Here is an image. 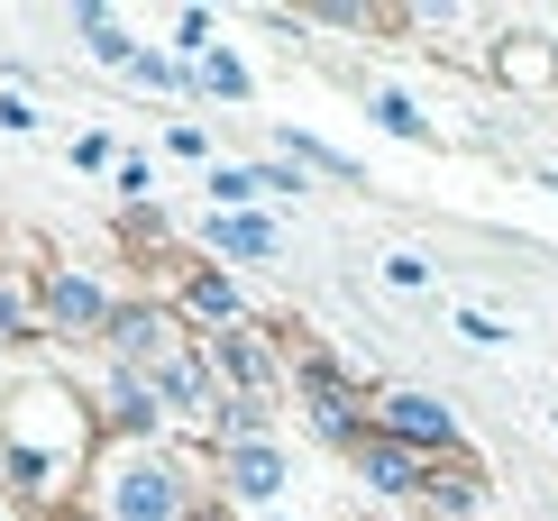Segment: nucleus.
<instances>
[{
  "label": "nucleus",
  "mask_w": 558,
  "mask_h": 521,
  "mask_svg": "<svg viewBox=\"0 0 558 521\" xmlns=\"http://www.w3.org/2000/svg\"><path fill=\"white\" fill-rule=\"evenodd\" d=\"M211 239H220L229 256H275V229H266V220H211Z\"/></svg>",
  "instance_id": "nucleus-6"
},
{
  "label": "nucleus",
  "mask_w": 558,
  "mask_h": 521,
  "mask_svg": "<svg viewBox=\"0 0 558 521\" xmlns=\"http://www.w3.org/2000/svg\"><path fill=\"white\" fill-rule=\"evenodd\" d=\"M376 120H385L393 137H430V129H422V110H412L403 92H376Z\"/></svg>",
  "instance_id": "nucleus-8"
},
{
  "label": "nucleus",
  "mask_w": 558,
  "mask_h": 521,
  "mask_svg": "<svg viewBox=\"0 0 558 521\" xmlns=\"http://www.w3.org/2000/svg\"><path fill=\"white\" fill-rule=\"evenodd\" d=\"M385 283H393V293H422L430 266H422V256H385Z\"/></svg>",
  "instance_id": "nucleus-9"
},
{
  "label": "nucleus",
  "mask_w": 558,
  "mask_h": 521,
  "mask_svg": "<svg viewBox=\"0 0 558 521\" xmlns=\"http://www.w3.org/2000/svg\"><path fill=\"white\" fill-rule=\"evenodd\" d=\"M110 512H120V521H183L174 467H156V458H120V467H110Z\"/></svg>",
  "instance_id": "nucleus-1"
},
{
  "label": "nucleus",
  "mask_w": 558,
  "mask_h": 521,
  "mask_svg": "<svg viewBox=\"0 0 558 521\" xmlns=\"http://www.w3.org/2000/svg\"><path fill=\"white\" fill-rule=\"evenodd\" d=\"M422 494H430V504H449V512H476V476H468V467H449V476H439V467H430V476H422Z\"/></svg>",
  "instance_id": "nucleus-5"
},
{
  "label": "nucleus",
  "mask_w": 558,
  "mask_h": 521,
  "mask_svg": "<svg viewBox=\"0 0 558 521\" xmlns=\"http://www.w3.org/2000/svg\"><path fill=\"white\" fill-rule=\"evenodd\" d=\"M193 312H211V320H229V312H239V293H229V283H193Z\"/></svg>",
  "instance_id": "nucleus-10"
},
{
  "label": "nucleus",
  "mask_w": 558,
  "mask_h": 521,
  "mask_svg": "<svg viewBox=\"0 0 558 521\" xmlns=\"http://www.w3.org/2000/svg\"><path fill=\"white\" fill-rule=\"evenodd\" d=\"M202 83H211V92H247V74L229 56H202Z\"/></svg>",
  "instance_id": "nucleus-11"
},
{
  "label": "nucleus",
  "mask_w": 558,
  "mask_h": 521,
  "mask_svg": "<svg viewBox=\"0 0 558 521\" xmlns=\"http://www.w3.org/2000/svg\"><path fill=\"white\" fill-rule=\"evenodd\" d=\"M357 467H366V485H393V494H403V485H422V476H430V467H422V458H412V448H403V439H357Z\"/></svg>",
  "instance_id": "nucleus-3"
},
{
  "label": "nucleus",
  "mask_w": 558,
  "mask_h": 521,
  "mask_svg": "<svg viewBox=\"0 0 558 521\" xmlns=\"http://www.w3.org/2000/svg\"><path fill=\"white\" fill-rule=\"evenodd\" d=\"M393 439H403V448H449L458 439V421H449V402H422V393H393Z\"/></svg>",
  "instance_id": "nucleus-2"
},
{
  "label": "nucleus",
  "mask_w": 558,
  "mask_h": 521,
  "mask_svg": "<svg viewBox=\"0 0 558 521\" xmlns=\"http://www.w3.org/2000/svg\"><path fill=\"white\" fill-rule=\"evenodd\" d=\"M229 485H239V494H275V485H284V458H275V448H229Z\"/></svg>",
  "instance_id": "nucleus-4"
},
{
  "label": "nucleus",
  "mask_w": 558,
  "mask_h": 521,
  "mask_svg": "<svg viewBox=\"0 0 558 521\" xmlns=\"http://www.w3.org/2000/svg\"><path fill=\"white\" fill-rule=\"evenodd\" d=\"M56 320H101V283H83V275H56Z\"/></svg>",
  "instance_id": "nucleus-7"
}]
</instances>
